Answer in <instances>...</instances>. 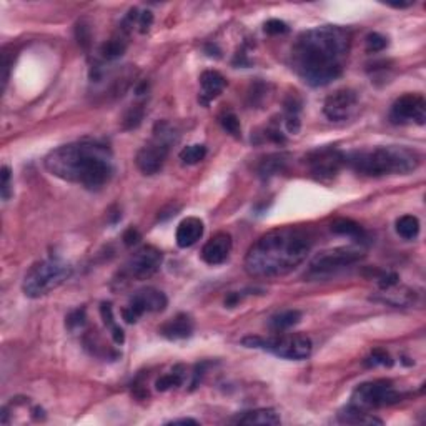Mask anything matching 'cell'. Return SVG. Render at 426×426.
Here are the masks:
<instances>
[{"label":"cell","instance_id":"1","mask_svg":"<svg viewBox=\"0 0 426 426\" xmlns=\"http://www.w3.org/2000/svg\"><path fill=\"white\" fill-rule=\"evenodd\" d=\"M351 47V34L345 27L322 26L298 35L292 48V65L311 87H325L345 68Z\"/></svg>","mask_w":426,"mask_h":426},{"label":"cell","instance_id":"2","mask_svg":"<svg viewBox=\"0 0 426 426\" xmlns=\"http://www.w3.org/2000/svg\"><path fill=\"white\" fill-rule=\"evenodd\" d=\"M313 235L303 227H280L266 232L245 257V272L255 278L288 275L306 260L313 247Z\"/></svg>","mask_w":426,"mask_h":426},{"label":"cell","instance_id":"3","mask_svg":"<svg viewBox=\"0 0 426 426\" xmlns=\"http://www.w3.org/2000/svg\"><path fill=\"white\" fill-rule=\"evenodd\" d=\"M53 177L87 190H100L113 175V155L109 145L97 140H79L52 150L44 160Z\"/></svg>","mask_w":426,"mask_h":426},{"label":"cell","instance_id":"4","mask_svg":"<svg viewBox=\"0 0 426 426\" xmlns=\"http://www.w3.org/2000/svg\"><path fill=\"white\" fill-rule=\"evenodd\" d=\"M420 163L421 155L416 150L400 145L355 150L345 155V165L367 177L408 175L415 172Z\"/></svg>","mask_w":426,"mask_h":426},{"label":"cell","instance_id":"5","mask_svg":"<svg viewBox=\"0 0 426 426\" xmlns=\"http://www.w3.org/2000/svg\"><path fill=\"white\" fill-rule=\"evenodd\" d=\"M73 268L59 258H47L30 266L22 281V290L28 298H40L64 285L72 277Z\"/></svg>","mask_w":426,"mask_h":426},{"label":"cell","instance_id":"6","mask_svg":"<svg viewBox=\"0 0 426 426\" xmlns=\"http://www.w3.org/2000/svg\"><path fill=\"white\" fill-rule=\"evenodd\" d=\"M178 142V132L170 122H158L154 129V137L138 150L135 163L143 175H155L165 165L170 149Z\"/></svg>","mask_w":426,"mask_h":426},{"label":"cell","instance_id":"7","mask_svg":"<svg viewBox=\"0 0 426 426\" xmlns=\"http://www.w3.org/2000/svg\"><path fill=\"white\" fill-rule=\"evenodd\" d=\"M241 345L247 348H260V350L270 351L278 358L295 360V362L308 358L311 350H313L310 337L302 333H277L275 337L270 338L250 335V337L241 340Z\"/></svg>","mask_w":426,"mask_h":426},{"label":"cell","instance_id":"8","mask_svg":"<svg viewBox=\"0 0 426 426\" xmlns=\"http://www.w3.org/2000/svg\"><path fill=\"white\" fill-rule=\"evenodd\" d=\"M363 258L364 253L353 247H338L325 250V252L318 253V255L310 261L305 277L311 278V280L330 278L337 275L342 270L348 268V266L362 261Z\"/></svg>","mask_w":426,"mask_h":426},{"label":"cell","instance_id":"9","mask_svg":"<svg viewBox=\"0 0 426 426\" xmlns=\"http://www.w3.org/2000/svg\"><path fill=\"white\" fill-rule=\"evenodd\" d=\"M401 398L403 395L395 390V385L390 380H373L355 388L350 405L364 411H371L376 408L391 407L401 401Z\"/></svg>","mask_w":426,"mask_h":426},{"label":"cell","instance_id":"10","mask_svg":"<svg viewBox=\"0 0 426 426\" xmlns=\"http://www.w3.org/2000/svg\"><path fill=\"white\" fill-rule=\"evenodd\" d=\"M163 261V255L158 248L145 245L129 258L124 270L120 272V286L122 284H129L132 280H145L158 272L160 265Z\"/></svg>","mask_w":426,"mask_h":426},{"label":"cell","instance_id":"11","mask_svg":"<svg viewBox=\"0 0 426 426\" xmlns=\"http://www.w3.org/2000/svg\"><path fill=\"white\" fill-rule=\"evenodd\" d=\"M167 305H169V300H167L165 293L147 286V288L133 293L129 305L122 310V318L127 323H137L145 313H158V311L165 310Z\"/></svg>","mask_w":426,"mask_h":426},{"label":"cell","instance_id":"12","mask_svg":"<svg viewBox=\"0 0 426 426\" xmlns=\"http://www.w3.org/2000/svg\"><path fill=\"white\" fill-rule=\"evenodd\" d=\"M311 175L318 180H331L345 167V154L333 147H322L310 151L306 157Z\"/></svg>","mask_w":426,"mask_h":426},{"label":"cell","instance_id":"13","mask_svg":"<svg viewBox=\"0 0 426 426\" xmlns=\"http://www.w3.org/2000/svg\"><path fill=\"white\" fill-rule=\"evenodd\" d=\"M390 120L393 124H416L425 125L426 120V102L420 93H407L396 98L391 105Z\"/></svg>","mask_w":426,"mask_h":426},{"label":"cell","instance_id":"14","mask_svg":"<svg viewBox=\"0 0 426 426\" xmlns=\"http://www.w3.org/2000/svg\"><path fill=\"white\" fill-rule=\"evenodd\" d=\"M358 95L351 89H338L326 97L323 112L331 122H345L356 112Z\"/></svg>","mask_w":426,"mask_h":426},{"label":"cell","instance_id":"15","mask_svg":"<svg viewBox=\"0 0 426 426\" xmlns=\"http://www.w3.org/2000/svg\"><path fill=\"white\" fill-rule=\"evenodd\" d=\"M232 252V237L227 232H219L202 248V260L207 265H222Z\"/></svg>","mask_w":426,"mask_h":426},{"label":"cell","instance_id":"16","mask_svg":"<svg viewBox=\"0 0 426 426\" xmlns=\"http://www.w3.org/2000/svg\"><path fill=\"white\" fill-rule=\"evenodd\" d=\"M194 330L195 325L190 315L178 313L177 317L170 318L169 322L163 323V325L158 328V333L162 335V337H165L167 340L177 342V340L190 338L192 335H194Z\"/></svg>","mask_w":426,"mask_h":426},{"label":"cell","instance_id":"17","mask_svg":"<svg viewBox=\"0 0 426 426\" xmlns=\"http://www.w3.org/2000/svg\"><path fill=\"white\" fill-rule=\"evenodd\" d=\"M227 87V79L216 71H205L200 75V97L198 102L202 105H208L212 100H215L220 93Z\"/></svg>","mask_w":426,"mask_h":426},{"label":"cell","instance_id":"18","mask_svg":"<svg viewBox=\"0 0 426 426\" xmlns=\"http://www.w3.org/2000/svg\"><path fill=\"white\" fill-rule=\"evenodd\" d=\"M203 235V222L196 216H188V219L182 220L175 233V240L180 248H190L202 239Z\"/></svg>","mask_w":426,"mask_h":426},{"label":"cell","instance_id":"19","mask_svg":"<svg viewBox=\"0 0 426 426\" xmlns=\"http://www.w3.org/2000/svg\"><path fill=\"white\" fill-rule=\"evenodd\" d=\"M235 425H261V426H275L280 425L281 420L278 413L272 408H258L248 409V411H241L232 420Z\"/></svg>","mask_w":426,"mask_h":426},{"label":"cell","instance_id":"20","mask_svg":"<svg viewBox=\"0 0 426 426\" xmlns=\"http://www.w3.org/2000/svg\"><path fill=\"white\" fill-rule=\"evenodd\" d=\"M375 302H382L387 303V305L396 306V308H405V306H409L411 303H415V292H411V290L403 288V286L395 285L390 286V288H385L382 292L378 293V297L373 298Z\"/></svg>","mask_w":426,"mask_h":426},{"label":"cell","instance_id":"21","mask_svg":"<svg viewBox=\"0 0 426 426\" xmlns=\"http://www.w3.org/2000/svg\"><path fill=\"white\" fill-rule=\"evenodd\" d=\"M338 421L343 425H383V421L373 416V413L356 408L353 405H348L338 413Z\"/></svg>","mask_w":426,"mask_h":426},{"label":"cell","instance_id":"22","mask_svg":"<svg viewBox=\"0 0 426 426\" xmlns=\"http://www.w3.org/2000/svg\"><path fill=\"white\" fill-rule=\"evenodd\" d=\"M331 232L337 233V235L348 237V239H353L356 241H363L368 239L367 232L360 223H356L351 219H338L331 223Z\"/></svg>","mask_w":426,"mask_h":426},{"label":"cell","instance_id":"23","mask_svg":"<svg viewBox=\"0 0 426 426\" xmlns=\"http://www.w3.org/2000/svg\"><path fill=\"white\" fill-rule=\"evenodd\" d=\"M302 320V311L300 310H285L280 313L273 315L270 318L268 326L270 330L275 331V333H285L286 330L293 328L295 325H298Z\"/></svg>","mask_w":426,"mask_h":426},{"label":"cell","instance_id":"24","mask_svg":"<svg viewBox=\"0 0 426 426\" xmlns=\"http://www.w3.org/2000/svg\"><path fill=\"white\" fill-rule=\"evenodd\" d=\"M100 315H102V320H104V323L106 325V328L110 330V333H112V338L113 342L117 343V345H124L125 342V333L124 330L120 328V326L117 325L115 322V317H113V308L110 303L104 302L100 306Z\"/></svg>","mask_w":426,"mask_h":426},{"label":"cell","instance_id":"25","mask_svg":"<svg viewBox=\"0 0 426 426\" xmlns=\"http://www.w3.org/2000/svg\"><path fill=\"white\" fill-rule=\"evenodd\" d=\"M286 167V155L284 154H275V155H268L260 162L258 165V174L261 177H272V175L280 174Z\"/></svg>","mask_w":426,"mask_h":426},{"label":"cell","instance_id":"26","mask_svg":"<svg viewBox=\"0 0 426 426\" xmlns=\"http://www.w3.org/2000/svg\"><path fill=\"white\" fill-rule=\"evenodd\" d=\"M396 233L405 240H415L420 235V220L415 215H403L396 220Z\"/></svg>","mask_w":426,"mask_h":426},{"label":"cell","instance_id":"27","mask_svg":"<svg viewBox=\"0 0 426 426\" xmlns=\"http://www.w3.org/2000/svg\"><path fill=\"white\" fill-rule=\"evenodd\" d=\"M183 380H185L183 367H175L170 373L160 376L157 382H155V388H157V391H169L172 388H178L183 383Z\"/></svg>","mask_w":426,"mask_h":426},{"label":"cell","instance_id":"28","mask_svg":"<svg viewBox=\"0 0 426 426\" xmlns=\"http://www.w3.org/2000/svg\"><path fill=\"white\" fill-rule=\"evenodd\" d=\"M127 50V40L122 37H115V39H110L100 47V55L105 60H115L120 59Z\"/></svg>","mask_w":426,"mask_h":426},{"label":"cell","instance_id":"29","mask_svg":"<svg viewBox=\"0 0 426 426\" xmlns=\"http://www.w3.org/2000/svg\"><path fill=\"white\" fill-rule=\"evenodd\" d=\"M205 157H207V147L202 143H194V145H188L180 151V160L183 165H196Z\"/></svg>","mask_w":426,"mask_h":426},{"label":"cell","instance_id":"30","mask_svg":"<svg viewBox=\"0 0 426 426\" xmlns=\"http://www.w3.org/2000/svg\"><path fill=\"white\" fill-rule=\"evenodd\" d=\"M220 125L223 127L225 132L233 135V137L240 138V135H241L240 120H239V117H237L233 112H223L222 115H220Z\"/></svg>","mask_w":426,"mask_h":426},{"label":"cell","instance_id":"31","mask_svg":"<svg viewBox=\"0 0 426 426\" xmlns=\"http://www.w3.org/2000/svg\"><path fill=\"white\" fill-rule=\"evenodd\" d=\"M87 323V315H85V308H77L68 313V317L65 318V326L71 331L82 330Z\"/></svg>","mask_w":426,"mask_h":426},{"label":"cell","instance_id":"32","mask_svg":"<svg viewBox=\"0 0 426 426\" xmlns=\"http://www.w3.org/2000/svg\"><path fill=\"white\" fill-rule=\"evenodd\" d=\"M364 364H367V367H391L393 360L388 351L376 348V350H373L371 355L364 360Z\"/></svg>","mask_w":426,"mask_h":426},{"label":"cell","instance_id":"33","mask_svg":"<svg viewBox=\"0 0 426 426\" xmlns=\"http://www.w3.org/2000/svg\"><path fill=\"white\" fill-rule=\"evenodd\" d=\"M143 113H145V110H143V105L142 104L133 105L132 109H130L129 112H127V115L124 118V127H125V129L127 130L137 129V127L142 124Z\"/></svg>","mask_w":426,"mask_h":426},{"label":"cell","instance_id":"34","mask_svg":"<svg viewBox=\"0 0 426 426\" xmlns=\"http://www.w3.org/2000/svg\"><path fill=\"white\" fill-rule=\"evenodd\" d=\"M364 44H367V52L376 53L385 50V48L388 47V39L385 35L378 34V32H373V34L367 35Z\"/></svg>","mask_w":426,"mask_h":426},{"label":"cell","instance_id":"35","mask_svg":"<svg viewBox=\"0 0 426 426\" xmlns=\"http://www.w3.org/2000/svg\"><path fill=\"white\" fill-rule=\"evenodd\" d=\"M10 169L9 167H2V170H0V194H2L3 200H9L10 194H12V185H10Z\"/></svg>","mask_w":426,"mask_h":426},{"label":"cell","instance_id":"36","mask_svg":"<svg viewBox=\"0 0 426 426\" xmlns=\"http://www.w3.org/2000/svg\"><path fill=\"white\" fill-rule=\"evenodd\" d=\"M376 281H378L380 290L390 288V286H395L400 284V278L396 273L393 272H378L376 273Z\"/></svg>","mask_w":426,"mask_h":426},{"label":"cell","instance_id":"37","mask_svg":"<svg viewBox=\"0 0 426 426\" xmlns=\"http://www.w3.org/2000/svg\"><path fill=\"white\" fill-rule=\"evenodd\" d=\"M263 28L268 35H284L290 30L288 26H286L284 20H278V19H270L268 22L265 24Z\"/></svg>","mask_w":426,"mask_h":426},{"label":"cell","instance_id":"38","mask_svg":"<svg viewBox=\"0 0 426 426\" xmlns=\"http://www.w3.org/2000/svg\"><path fill=\"white\" fill-rule=\"evenodd\" d=\"M140 239H142L140 233H138L137 228H133V227H130L129 230L124 233V243L127 245V247H133V245H137L138 241H140Z\"/></svg>","mask_w":426,"mask_h":426},{"label":"cell","instance_id":"39","mask_svg":"<svg viewBox=\"0 0 426 426\" xmlns=\"http://www.w3.org/2000/svg\"><path fill=\"white\" fill-rule=\"evenodd\" d=\"M77 39H79V44L84 45L85 48L89 47L90 34H89V28L85 27L84 24H79V26H77Z\"/></svg>","mask_w":426,"mask_h":426},{"label":"cell","instance_id":"40","mask_svg":"<svg viewBox=\"0 0 426 426\" xmlns=\"http://www.w3.org/2000/svg\"><path fill=\"white\" fill-rule=\"evenodd\" d=\"M241 302V295L239 292H232L227 295V298H225V305L227 306H237Z\"/></svg>","mask_w":426,"mask_h":426},{"label":"cell","instance_id":"41","mask_svg":"<svg viewBox=\"0 0 426 426\" xmlns=\"http://www.w3.org/2000/svg\"><path fill=\"white\" fill-rule=\"evenodd\" d=\"M169 425H198V421L192 420V418H178V420L169 421Z\"/></svg>","mask_w":426,"mask_h":426}]
</instances>
